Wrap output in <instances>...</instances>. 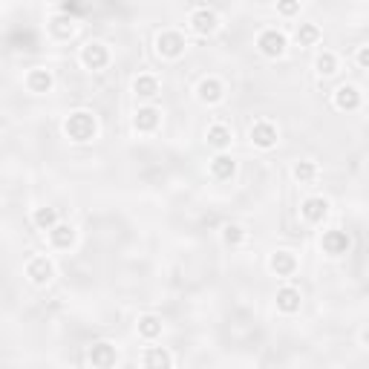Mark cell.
<instances>
[{
	"label": "cell",
	"instance_id": "83f0119b",
	"mask_svg": "<svg viewBox=\"0 0 369 369\" xmlns=\"http://www.w3.org/2000/svg\"><path fill=\"white\" fill-rule=\"evenodd\" d=\"M242 239H245V231H242V225L231 223V225H225V228H223V242H225V245H231V249H237V245H242Z\"/></svg>",
	"mask_w": 369,
	"mask_h": 369
},
{
	"label": "cell",
	"instance_id": "7c38bea8",
	"mask_svg": "<svg viewBox=\"0 0 369 369\" xmlns=\"http://www.w3.org/2000/svg\"><path fill=\"white\" fill-rule=\"evenodd\" d=\"M90 363H92V366H102V369L113 366V363H116V347H113L110 340L92 343V347H90Z\"/></svg>",
	"mask_w": 369,
	"mask_h": 369
},
{
	"label": "cell",
	"instance_id": "ffe728a7",
	"mask_svg": "<svg viewBox=\"0 0 369 369\" xmlns=\"http://www.w3.org/2000/svg\"><path fill=\"white\" fill-rule=\"evenodd\" d=\"M205 141L214 147V151H225L231 144V130L225 125H211L208 133H205Z\"/></svg>",
	"mask_w": 369,
	"mask_h": 369
},
{
	"label": "cell",
	"instance_id": "5bb4252c",
	"mask_svg": "<svg viewBox=\"0 0 369 369\" xmlns=\"http://www.w3.org/2000/svg\"><path fill=\"white\" fill-rule=\"evenodd\" d=\"M300 300H303L300 288H294V286H283V288H277V309H280L283 314L300 312Z\"/></svg>",
	"mask_w": 369,
	"mask_h": 369
},
{
	"label": "cell",
	"instance_id": "52a82bcc",
	"mask_svg": "<svg viewBox=\"0 0 369 369\" xmlns=\"http://www.w3.org/2000/svg\"><path fill=\"white\" fill-rule=\"evenodd\" d=\"M27 277L35 283V286H46L49 280L55 277V265L49 257H32L27 263Z\"/></svg>",
	"mask_w": 369,
	"mask_h": 369
},
{
	"label": "cell",
	"instance_id": "d4e9b609",
	"mask_svg": "<svg viewBox=\"0 0 369 369\" xmlns=\"http://www.w3.org/2000/svg\"><path fill=\"white\" fill-rule=\"evenodd\" d=\"M49 29H53L55 38L67 41V38L76 35V23H72V18H55L53 23H49Z\"/></svg>",
	"mask_w": 369,
	"mask_h": 369
},
{
	"label": "cell",
	"instance_id": "7402d4cb",
	"mask_svg": "<svg viewBox=\"0 0 369 369\" xmlns=\"http://www.w3.org/2000/svg\"><path fill=\"white\" fill-rule=\"evenodd\" d=\"M291 176H294V182H300V185H312L317 179V165L303 159V162H298L291 167Z\"/></svg>",
	"mask_w": 369,
	"mask_h": 369
},
{
	"label": "cell",
	"instance_id": "6da1fadb",
	"mask_svg": "<svg viewBox=\"0 0 369 369\" xmlns=\"http://www.w3.org/2000/svg\"><path fill=\"white\" fill-rule=\"evenodd\" d=\"M64 133L69 141H76V144H84V141H92L95 133H98V121L90 110H76V113H69L67 121H64Z\"/></svg>",
	"mask_w": 369,
	"mask_h": 369
},
{
	"label": "cell",
	"instance_id": "30bf717a",
	"mask_svg": "<svg viewBox=\"0 0 369 369\" xmlns=\"http://www.w3.org/2000/svg\"><path fill=\"white\" fill-rule=\"evenodd\" d=\"M335 107H337L340 113H352V110H358V107H361V92H358V87H352V84H340V87L335 90Z\"/></svg>",
	"mask_w": 369,
	"mask_h": 369
},
{
	"label": "cell",
	"instance_id": "ba28073f",
	"mask_svg": "<svg viewBox=\"0 0 369 369\" xmlns=\"http://www.w3.org/2000/svg\"><path fill=\"white\" fill-rule=\"evenodd\" d=\"M349 245H352L349 234H347V231H340V228L326 231V234H323V239H321V249H323L329 257H340V254H347V251H349Z\"/></svg>",
	"mask_w": 369,
	"mask_h": 369
},
{
	"label": "cell",
	"instance_id": "8fae6325",
	"mask_svg": "<svg viewBox=\"0 0 369 369\" xmlns=\"http://www.w3.org/2000/svg\"><path fill=\"white\" fill-rule=\"evenodd\" d=\"M196 95H200L202 104H216V102H223L225 84L219 81V78H202L200 87H196Z\"/></svg>",
	"mask_w": 369,
	"mask_h": 369
},
{
	"label": "cell",
	"instance_id": "d6986e66",
	"mask_svg": "<svg viewBox=\"0 0 369 369\" xmlns=\"http://www.w3.org/2000/svg\"><path fill=\"white\" fill-rule=\"evenodd\" d=\"M136 329H139V335L144 340H156L162 335V317H156V314H141L139 323H136Z\"/></svg>",
	"mask_w": 369,
	"mask_h": 369
},
{
	"label": "cell",
	"instance_id": "8992f818",
	"mask_svg": "<svg viewBox=\"0 0 369 369\" xmlns=\"http://www.w3.org/2000/svg\"><path fill=\"white\" fill-rule=\"evenodd\" d=\"M81 64H84L87 69H92V72L104 69V67L110 64V49H107L104 43H98V41H90V43L81 49Z\"/></svg>",
	"mask_w": 369,
	"mask_h": 369
},
{
	"label": "cell",
	"instance_id": "9a60e30c",
	"mask_svg": "<svg viewBox=\"0 0 369 369\" xmlns=\"http://www.w3.org/2000/svg\"><path fill=\"white\" fill-rule=\"evenodd\" d=\"M53 84H55V78H53V72L49 69H43V67H35V69H29L27 72V87H29V92H49L53 90Z\"/></svg>",
	"mask_w": 369,
	"mask_h": 369
},
{
	"label": "cell",
	"instance_id": "cb8c5ba5",
	"mask_svg": "<svg viewBox=\"0 0 369 369\" xmlns=\"http://www.w3.org/2000/svg\"><path fill=\"white\" fill-rule=\"evenodd\" d=\"M294 41H298V46H314L321 41V29L314 23H300L298 32H294Z\"/></svg>",
	"mask_w": 369,
	"mask_h": 369
},
{
	"label": "cell",
	"instance_id": "e0dca14e",
	"mask_svg": "<svg viewBox=\"0 0 369 369\" xmlns=\"http://www.w3.org/2000/svg\"><path fill=\"white\" fill-rule=\"evenodd\" d=\"M49 239H53L55 249H72V245H76V228L69 223H55L49 228Z\"/></svg>",
	"mask_w": 369,
	"mask_h": 369
},
{
	"label": "cell",
	"instance_id": "44dd1931",
	"mask_svg": "<svg viewBox=\"0 0 369 369\" xmlns=\"http://www.w3.org/2000/svg\"><path fill=\"white\" fill-rule=\"evenodd\" d=\"M133 92L136 95H141V98H156L159 95V78L156 76H139L136 81H133Z\"/></svg>",
	"mask_w": 369,
	"mask_h": 369
},
{
	"label": "cell",
	"instance_id": "484cf974",
	"mask_svg": "<svg viewBox=\"0 0 369 369\" xmlns=\"http://www.w3.org/2000/svg\"><path fill=\"white\" fill-rule=\"evenodd\" d=\"M144 366H174V355H170L167 349L153 347L151 352L144 355Z\"/></svg>",
	"mask_w": 369,
	"mask_h": 369
},
{
	"label": "cell",
	"instance_id": "7a4b0ae2",
	"mask_svg": "<svg viewBox=\"0 0 369 369\" xmlns=\"http://www.w3.org/2000/svg\"><path fill=\"white\" fill-rule=\"evenodd\" d=\"M257 49L265 58H283L288 49V38L280 29H263L257 35Z\"/></svg>",
	"mask_w": 369,
	"mask_h": 369
},
{
	"label": "cell",
	"instance_id": "4316f807",
	"mask_svg": "<svg viewBox=\"0 0 369 369\" xmlns=\"http://www.w3.org/2000/svg\"><path fill=\"white\" fill-rule=\"evenodd\" d=\"M314 69L321 72V76H335L337 72V55L335 53H321L314 61Z\"/></svg>",
	"mask_w": 369,
	"mask_h": 369
},
{
	"label": "cell",
	"instance_id": "2e32d148",
	"mask_svg": "<svg viewBox=\"0 0 369 369\" xmlns=\"http://www.w3.org/2000/svg\"><path fill=\"white\" fill-rule=\"evenodd\" d=\"M268 265H272V272L277 277H291L294 272H298V257H294L291 251H274Z\"/></svg>",
	"mask_w": 369,
	"mask_h": 369
},
{
	"label": "cell",
	"instance_id": "5b68a950",
	"mask_svg": "<svg viewBox=\"0 0 369 369\" xmlns=\"http://www.w3.org/2000/svg\"><path fill=\"white\" fill-rule=\"evenodd\" d=\"M190 29L200 35V38H208L219 29V15L208 6H200V9H193L190 12Z\"/></svg>",
	"mask_w": 369,
	"mask_h": 369
},
{
	"label": "cell",
	"instance_id": "f546056e",
	"mask_svg": "<svg viewBox=\"0 0 369 369\" xmlns=\"http://www.w3.org/2000/svg\"><path fill=\"white\" fill-rule=\"evenodd\" d=\"M358 64H361V67H369V49H366V46L358 49Z\"/></svg>",
	"mask_w": 369,
	"mask_h": 369
},
{
	"label": "cell",
	"instance_id": "f1b7e54d",
	"mask_svg": "<svg viewBox=\"0 0 369 369\" xmlns=\"http://www.w3.org/2000/svg\"><path fill=\"white\" fill-rule=\"evenodd\" d=\"M277 12L283 18H294L300 12V0H277Z\"/></svg>",
	"mask_w": 369,
	"mask_h": 369
},
{
	"label": "cell",
	"instance_id": "603a6c76",
	"mask_svg": "<svg viewBox=\"0 0 369 369\" xmlns=\"http://www.w3.org/2000/svg\"><path fill=\"white\" fill-rule=\"evenodd\" d=\"M32 223H35V228H41V231H49L55 223H58V211L55 208H35V214H32Z\"/></svg>",
	"mask_w": 369,
	"mask_h": 369
},
{
	"label": "cell",
	"instance_id": "ac0fdd59",
	"mask_svg": "<svg viewBox=\"0 0 369 369\" xmlns=\"http://www.w3.org/2000/svg\"><path fill=\"white\" fill-rule=\"evenodd\" d=\"M234 174H237V162H234L231 156L219 153V156L211 162V176H214V179H219V182H228Z\"/></svg>",
	"mask_w": 369,
	"mask_h": 369
},
{
	"label": "cell",
	"instance_id": "3957f363",
	"mask_svg": "<svg viewBox=\"0 0 369 369\" xmlns=\"http://www.w3.org/2000/svg\"><path fill=\"white\" fill-rule=\"evenodd\" d=\"M249 136H251V144H254V147H260V151H272V147H277V141H280L277 125H272L268 118L254 121L251 130H249Z\"/></svg>",
	"mask_w": 369,
	"mask_h": 369
},
{
	"label": "cell",
	"instance_id": "277c9868",
	"mask_svg": "<svg viewBox=\"0 0 369 369\" xmlns=\"http://www.w3.org/2000/svg\"><path fill=\"white\" fill-rule=\"evenodd\" d=\"M185 46H188V41H185V35L176 32V29H165V32H159V38H156V53H159L162 58H179V55H185Z\"/></svg>",
	"mask_w": 369,
	"mask_h": 369
},
{
	"label": "cell",
	"instance_id": "9c48e42d",
	"mask_svg": "<svg viewBox=\"0 0 369 369\" xmlns=\"http://www.w3.org/2000/svg\"><path fill=\"white\" fill-rule=\"evenodd\" d=\"M300 214H303L306 223L317 225V223H323V219H326V214H329V202L323 200V196H309V200L300 205Z\"/></svg>",
	"mask_w": 369,
	"mask_h": 369
},
{
	"label": "cell",
	"instance_id": "4fadbf2b",
	"mask_svg": "<svg viewBox=\"0 0 369 369\" xmlns=\"http://www.w3.org/2000/svg\"><path fill=\"white\" fill-rule=\"evenodd\" d=\"M159 121H162V113L156 107H139L133 116V127L139 133H153L159 127Z\"/></svg>",
	"mask_w": 369,
	"mask_h": 369
}]
</instances>
